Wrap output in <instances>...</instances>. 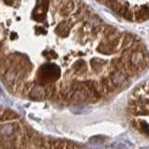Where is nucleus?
Returning a JSON list of instances; mask_svg holds the SVG:
<instances>
[{"mask_svg":"<svg viewBox=\"0 0 149 149\" xmlns=\"http://www.w3.org/2000/svg\"><path fill=\"white\" fill-rule=\"evenodd\" d=\"M146 44L83 0H0V78L32 99H99L147 68Z\"/></svg>","mask_w":149,"mask_h":149,"instance_id":"nucleus-1","label":"nucleus"},{"mask_svg":"<svg viewBox=\"0 0 149 149\" xmlns=\"http://www.w3.org/2000/svg\"><path fill=\"white\" fill-rule=\"evenodd\" d=\"M121 20L144 23L148 20L149 0H95Z\"/></svg>","mask_w":149,"mask_h":149,"instance_id":"nucleus-2","label":"nucleus"}]
</instances>
